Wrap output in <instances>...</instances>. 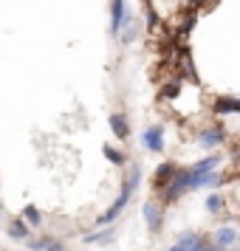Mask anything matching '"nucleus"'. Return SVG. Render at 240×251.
Returning <instances> with one entry per match:
<instances>
[{
  "instance_id": "nucleus-1",
  "label": "nucleus",
  "mask_w": 240,
  "mask_h": 251,
  "mask_svg": "<svg viewBox=\"0 0 240 251\" xmlns=\"http://www.w3.org/2000/svg\"><path fill=\"white\" fill-rule=\"evenodd\" d=\"M138 183H141V164H133V167H130V172L125 175V183H122V192H119V198H116L113 203H110V209H107L105 215H99L93 223H96V226H110L116 217L127 209V203H130L133 192L138 189Z\"/></svg>"
},
{
  "instance_id": "nucleus-2",
  "label": "nucleus",
  "mask_w": 240,
  "mask_h": 251,
  "mask_svg": "<svg viewBox=\"0 0 240 251\" xmlns=\"http://www.w3.org/2000/svg\"><path fill=\"white\" fill-rule=\"evenodd\" d=\"M187 192H189V170H178L167 186H161V203H175Z\"/></svg>"
},
{
  "instance_id": "nucleus-3",
  "label": "nucleus",
  "mask_w": 240,
  "mask_h": 251,
  "mask_svg": "<svg viewBox=\"0 0 240 251\" xmlns=\"http://www.w3.org/2000/svg\"><path fill=\"white\" fill-rule=\"evenodd\" d=\"M212 246H215L217 251H238L240 246V231L235 226H217L215 234H212Z\"/></svg>"
},
{
  "instance_id": "nucleus-4",
  "label": "nucleus",
  "mask_w": 240,
  "mask_h": 251,
  "mask_svg": "<svg viewBox=\"0 0 240 251\" xmlns=\"http://www.w3.org/2000/svg\"><path fill=\"white\" fill-rule=\"evenodd\" d=\"M141 212H144V220H147V231L159 234L161 226H164V206H161V201H147Z\"/></svg>"
},
{
  "instance_id": "nucleus-5",
  "label": "nucleus",
  "mask_w": 240,
  "mask_h": 251,
  "mask_svg": "<svg viewBox=\"0 0 240 251\" xmlns=\"http://www.w3.org/2000/svg\"><path fill=\"white\" fill-rule=\"evenodd\" d=\"M226 141V130L220 125H212V127H204L201 133H198V144L204 150H215V147H220Z\"/></svg>"
},
{
  "instance_id": "nucleus-6",
  "label": "nucleus",
  "mask_w": 240,
  "mask_h": 251,
  "mask_svg": "<svg viewBox=\"0 0 240 251\" xmlns=\"http://www.w3.org/2000/svg\"><path fill=\"white\" fill-rule=\"evenodd\" d=\"M127 14H130V6H127V0H110V34L119 37L122 31V25H125Z\"/></svg>"
},
{
  "instance_id": "nucleus-7",
  "label": "nucleus",
  "mask_w": 240,
  "mask_h": 251,
  "mask_svg": "<svg viewBox=\"0 0 240 251\" xmlns=\"http://www.w3.org/2000/svg\"><path fill=\"white\" fill-rule=\"evenodd\" d=\"M141 144L150 150V152H164V127L156 125V127H147L144 133H141Z\"/></svg>"
},
{
  "instance_id": "nucleus-8",
  "label": "nucleus",
  "mask_w": 240,
  "mask_h": 251,
  "mask_svg": "<svg viewBox=\"0 0 240 251\" xmlns=\"http://www.w3.org/2000/svg\"><path fill=\"white\" fill-rule=\"evenodd\" d=\"M212 113L215 116H238L240 113V99L238 96H217L212 102Z\"/></svg>"
},
{
  "instance_id": "nucleus-9",
  "label": "nucleus",
  "mask_w": 240,
  "mask_h": 251,
  "mask_svg": "<svg viewBox=\"0 0 240 251\" xmlns=\"http://www.w3.org/2000/svg\"><path fill=\"white\" fill-rule=\"evenodd\" d=\"M138 31H141V23H138L136 14L130 12L127 14V20H125V25H122V31H119V43H122V46H133L136 37H138Z\"/></svg>"
},
{
  "instance_id": "nucleus-10",
  "label": "nucleus",
  "mask_w": 240,
  "mask_h": 251,
  "mask_svg": "<svg viewBox=\"0 0 240 251\" xmlns=\"http://www.w3.org/2000/svg\"><path fill=\"white\" fill-rule=\"evenodd\" d=\"M175 172H178V164H175V161H161L159 167H156V178H153L156 189L167 186V183H170L172 178H175Z\"/></svg>"
},
{
  "instance_id": "nucleus-11",
  "label": "nucleus",
  "mask_w": 240,
  "mask_h": 251,
  "mask_svg": "<svg viewBox=\"0 0 240 251\" xmlns=\"http://www.w3.org/2000/svg\"><path fill=\"white\" fill-rule=\"evenodd\" d=\"M110 130H113L116 138L127 141V138H130V119H127L125 113H113L110 116Z\"/></svg>"
},
{
  "instance_id": "nucleus-12",
  "label": "nucleus",
  "mask_w": 240,
  "mask_h": 251,
  "mask_svg": "<svg viewBox=\"0 0 240 251\" xmlns=\"http://www.w3.org/2000/svg\"><path fill=\"white\" fill-rule=\"evenodd\" d=\"M6 231H9V237L17 240V243H23V240L31 237V226H28V223H23V217H17V220H9Z\"/></svg>"
},
{
  "instance_id": "nucleus-13",
  "label": "nucleus",
  "mask_w": 240,
  "mask_h": 251,
  "mask_svg": "<svg viewBox=\"0 0 240 251\" xmlns=\"http://www.w3.org/2000/svg\"><path fill=\"white\" fill-rule=\"evenodd\" d=\"M26 246L31 251H65V243H59L54 237H37V240H28Z\"/></svg>"
},
{
  "instance_id": "nucleus-14",
  "label": "nucleus",
  "mask_w": 240,
  "mask_h": 251,
  "mask_svg": "<svg viewBox=\"0 0 240 251\" xmlns=\"http://www.w3.org/2000/svg\"><path fill=\"white\" fill-rule=\"evenodd\" d=\"M113 237H116V228H110V226H102V231H93V234H85V243L88 246H107V243H113Z\"/></svg>"
},
{
  "instance_id": "nucleus-15",
  "label": "nucleus",
  "mask_w": 240,
  "mask_h": 251,
  "mask_svg": "<svg viewBox=\"0 0 240 251\" xmlns=\"http://www.w3.org/2000/svg\"><path fill=\"white\" fill-rule=\"evenodd\" d=\"M198 240H201V234H195V231H184V234H178V240L170 246V251H192Z\"/></svg>"
},
{
  "instance_id": "nucleus-16",
  "label": "nucleus",
  "mask_w": 240,
  "mask_h": 251,
  "mask_svg": "<svg viewBox=\"0 0 240 251\" xmlns=\"http://www.w3.org/2000/svg\"><path fill=\"white\" fill-rule=\"evenodd\" d=\"M204 206H206V212H209V215H220V212L226 209V198H223L220 192H212L204 201Z\"/></svg>"
},
{
  "instance_id": "nucleus-17",
  "label": "nucleus",
  "mask_w": 240,
  "mask_h": 251,
  "mask_svg": "<svg viewBox=\"0 0 240 251\" xmlns=\"http://www.w3.org/2000/svg\"><path fill=\"white\" fill-rule=\"evenodd\" d=\"M105 158L107 161H113L116 167H125L127 164V155H125V150H119V147H110V144H105Z\"/></svg>"
},
{
  "instance_id": "nucleus-18",
  "label": "nucleus",
  "mask_w": 240,
  "mask_h": 251,
  "mask_svg": "<svg viewBox=\"0 0 240 251\" xmlns=\"http://www.w3.org/2000/svg\"><path fill=\"white\" fill-rule=\"evenodd\" d=\"M23 220H28V226L37 228V226H43V212L37 209V206H23Z\"/></svg>"
},
{
  "instance_id": "nucleus-19",
  "label": "nucleus",
  "mask_w": 240,
  "mask_h": 251,
  "mask_svg": "<svg viewBox=\"0 0 240 251\" xmlns=\"http://www.w3.org/2000/svg\"><path fill=\"white\" fill-rule=\"evenodd\" d=\"M220 155H209V158H201V161H195L189 170H198V172H209V170H217L220 167Z\"/></svg>"
},
{
  "instance_id": "nucleus-20",
  "label": "nucleus",
  "mask_w": 240,
  "mask_h": 251,
  "mask_svg": "<svg viewBox=\"0 0 240 251\" xmlns=\"http://www.w3.org/2000/svg\"><path fill=\"white\" fill-rule=\"evenodd\" d=\"M181 91H184V79H172V82H167V88L161 91V96L164 99H175V96H181Z\"/></svg>"
},
{
  "instance_id": "nucleus-21",
  "label": "nucleus",
  "mask_w": 240,
  "mask_h": 251,
  "mask_svg": "<svg viewBox=\"0 0 240 251\" xmlns=\"http://www.w3.org/2000/svg\"><path fill=\"white\" fill-rule=\"evenodd\" d=\"M147 28L153 31V34L159 31V14L153 12V9H147Z\"/></svg>"
},
{
  "instance_id": "nucleus-22",
  "label": "nucleus",
  "mask_w": 240,
  "mask_h": 251,
  "mask_svg": "<svg viewBox=\"0 0 240 251\" xmlns=\"http://www.w3.org/2000/svg\"><path fill=\"white\" fill-rule=\"evenodd\" d=\"M192 251H217V249L212 246V243H209V240H204V237H201L198 243H195V249H192Z\"/></svg>"
},
{
  "instance_id": "nucleus-23",
  "label": "nucleus",
  "mask_w": 240,
  "mask_h": 251,
  "mask_svg": "<svg viewBox=\"0 0 240 251\" xmlns=\"http://www.w3.org/2000/svg\"><path fill=\"white\" fill-rule=\"evenodd\" d=\"M235 158H238V161H240V147H238V150H235Z\"/></svg>"
},
{
  "instance_id": "nucleus-24",
  "label": "nucleus",
  "mask_w": 240,
  "mask_h": 251,
  "mask_svg": "<svg viewBox=\"0 0 240 251\" xmlns=\"http://www.w3.org/2000/svg\"><path fill=\"white\" fill-rule=\"evenodd\" d=\"M238 203H240V198H238Z\"/></svg>"
}]
</instances>
